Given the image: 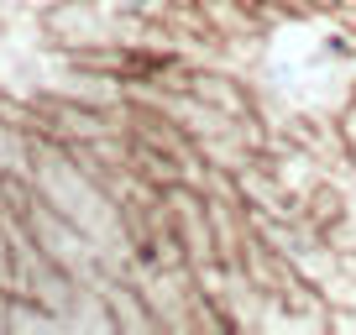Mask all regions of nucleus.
Segmentation results:
<instances>
[{
	"label": "nucleus",
	"mask_w": 356,
	"mask_h": 335,
	"mask_svg": "<svg viewBox=\"0 0 356 335\" xmlns=\"http://www.w3.org/2000/svg\"><path fill=\"white\" fill-rule=\"evenodd\" d=\"M126 6H131V11H142V6H152V0H126Z\"/></svg>",
	"instance_id": "obj_1"
}]
</instances>
